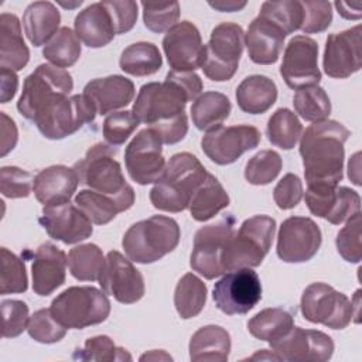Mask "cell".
Returning a JSON list of instances; mask_svg holds the SVG:
<instances>
[{
  "instance_id": "cell-6",
  "label": "cell",
  "mask_w": 362,
  "mask_h": 362,
  "mask_svg": "<svg viewBox=\"0 0 362 362\" xmlns=\"http://www.w3.org/2000/svg\"><path fill=\"white\" fill-rule=\"evenodd\" d=\"M72 89L74 79L66 69L41 64L24 79L17 109L23 117L34 123L51 105L69 96Z\"/></svg>"
},
{
  "instance_id": "cell-19",
  "label": "cell",
  "mask_w": 362,
  "mask_h": 362,
  "mask_svg": "<svg viewBox=\"0 0 362 362\" xmlns=\"http://www.w3.org/2000/svg\"><path fill=\"white\" fill-rule=\"evenodd\" d=\"M270 346L280 361L290 362H325L334 354V341L329 335L301 327H293Z\"/></svg>"
},
{
  "instance_id": "cell-42",
  "label": "cell",
  "mask_w": 362,
  "mask_h": 362,
  "mask_svg": "<svg viewBox=\"0 0 362 362\" xmlns=\"http://www.w3.org/2000/svg\"><path fill=\"white\" fill-rule=\"evenodd\" d=\"M75 205L95 225L109 223L119 212H122V208L115 198L93 189L79 191L75 197Z\"/></svg>"
},
{
  "instance_id": "cell-9",
  "label": "cell",
  "mask_w": 362,
  "mask_h": 362,
  "mask_svg": "<svg viewBox=\"0 0 362 362\" xmlns=\"http://www.w3.org/2000/svg\"><path fill=\"white\" fill-rule=\"evenodd\" d=\"M245 48V31L236 23H221L212 31L204 47L201 69L215 82L229 81L238 71Z\"/></svg>"
},
{
  "instance_id": "cell-23",
  "label": "cell",
  "mask_w": 362,
  "mask_h": 362,
  "mask_svg": "<svg viewBox=\"0 0 362 362\" xmlns=\"http://www.w3.org/2000/svg\"><path fill=\"white\" fill-rule=\"evenodd\" d=\"M38 222L49 238L65 245L79 243L93 233L89 218L71 202L42 206V215Z\"/></svg>"
},
{
  "instance_id": "cell-58",
  "label": "cell",
  "mask_w": 362,
  "mask_h": 362,
  "mask_svg": "<svg viewBox=\"0 0 362 362\" xmlns=\"http://www.w3.org/2000/svg\"><path fill=\"white\" fill-rule=\"evenodd\" d=\"M335 7L338 10V13L346 18V20H358L361 18L362 13H361V7L362 4L358 1V3H354V4H349V3H344V1H335Z\"/></svg>"
},
{
  "instance_id": "cell-49",
  "label": "cell",
  "mask_w": 362,
  "mask_h": 362,
  "mask_svg": "<svg viewBox=\"0 0 362 362\" xmlns=\"http://www.w3.org/2000/svg\"><path fill=\"white\" fill-rule=\"evenodd\" d=\"M139 124L140 122L132 110L113 112L103 120L102 133L107 144L120 146L133 134Z\"/></svg>"
},
{
  "instance_id": "cell-20",
  "label": "cell",
  "mask_w": 362,
  "mask_h": 362,
  "mask_svg": "<svg viewBox=\"0 0 362 362\" xmlns=\"http://www.w3.org/2000/svg\"><path fill=\"white\" fill-rule=\"evenodd\" d=\"M99 286L122 304H133L144 296V279L130 259L120 252L110 250L106 255L103 270L99 276Z\"/></svg>"
},
{
  "instance_id": "cell-59",
  "label": "cell",
  "mask_w": 362,
  "mask_h": 362,
  "mask_svg": "<svg viewBox=\"0 0 362 362\" xmlns=\"http://www.w3.org/2000/svg\"><path fill=\"white\" fill-rule=\"evenodd\" d=\"M212 8L218 10V11H228V13H232V11H239L242 10L245 6H246V1H235V0H219V1H209L208 3Z\"/></svg>"
},
{
  "instance_id": "cell-35",
  "label": "cell",
  "mask_w": 362,
  "mask_h": 362,
  "mask_svg": "<svg viewBox=\"0 0 362 362\" xmlns=\"http://www.w3.org/2000/svg\"><path fill=\"white\" fill-rule=\"evenodd\" d=\"M120 69L133 76H148L160 71L163 57L153 42L139 41L123 49L119 59Z\"/></svg>"
},
{
  "instance_id": "cell-31",
  "label": "cell",
  "mask_w": 362,
  "mask_h": 362,
  "mask_svg": "<svg viewBox=\"0 0 362 362\" xmlns=\"http://www.w3.org/2000/svg\"><path fill=\"white\" fill-rule=\"evenodd\" d=\"M230 335L221 325H205L195 331L189 339V359L225 362L230 354Z\"/></svg>"
},
{
  "instance_id": "cell-36",
  "label": "cell",
  "mask_w": 362,
  "mask_h": 362,
  "mask_svg": "<svg viewBox=\"0 0 362 362\" xmlns=\"http://www.w3.org/2000/svg\"><path fill=\"white\" fill-rule=\"evenodd\" d=\"M294 327V315L280 307L264 308L247 321L249 332L269 344L280 339Z\"/></svg>"
},
{
  "instance_id": "cell-8",
  "label": "cell",
  "mask_w": 362,
  "mask_h": 362,
  "mask_svg": "<svg viewBox=\"0 0 362 362\" xmlns=\"http://www.w3.org/2000/svg\"><path fill=\"white\" fill-rule=\"evenodd\" d=\"M49 310L65 328L82 329L106 321L110 314V301L106 293L96 287L74 286L58 294Z\"/></svg>"
},
{
  "instance_id": "cell-39",
  "label": "cell",
  "mask_w": 362,
  "mask_h": 362,
  "mask_svg": "<svg viewBox=\"0 0 362 362\" xmlns=\"http://www.w3.org/2000/svg\"><path fill=\"white\" fill-rule=\"evenodd\" d=\"M303 124L297 115L287 107L277 109L269 119L266 136L269 141L283 150H291L300 140Z\"/></svg>"
},
{
  "instance_id": "cell-28",
  "label": "cell",
  "mask_w": 362,
  "mask_h": 362,
  "mask_svg": "<svg viewBox=\"0 0 362 362\" xmlns=\"http://www.w3.org/2000/svg\"><path fill=\"white\" fill-rule=\"evenodd\" d=\"M75 34L89 48L107 45L116 35L112 16L103 1L93 3L75 17Z\"/></svg>"
},
{
  "instance_id": "cell-32",
  "label": "cell",
  "mask_w": 362,
  "mask_h": 362,
  "mask_svg": "<svg viewBox=\"0 0 362 362\" xmlns=\"http://www.w3.org/2000/svg\"><path fill=\"white\" fill-rule=\"evenodd\" d=\"M277 100L276 83L264 75L246 76L236 88V102L242 112L262 115Z\"/></svg>"
},
{
  "instance_id": "cell-60",
  "label": "cell",
  "mask_w": 362,
  "mask_h": 362,
  "mask_svg": "<svg viewBox=\"0 0 362 362\" xmlns=\"http://www.w3.org/2000/svg\"><path fill=\"white\" fill-rule=\"evenodd\" d=\"M148 361V359H165V361H173L170 355H167L164 351H151L150 354H144L140 356V361Z\"/></svg>"
},
{
  "instance_id": "cell-18",
  "label": "cell",
  "mask_w": 362,
  "mask_h": 362,
  "mask_svg": "<svg viewBox=\"0 0 362 362\" xmlns=\"http://www.w3.org/2000/svg\"><path fill=\"white\" fill-rule=\"evenodd\" d=\"M280 75L291 89L318 85L321 71L318 68V44L307 35H294L286 45Z\"/></svg>"
},
{
  "instance_id": "cell-27",
  "label": "cell",
  "mask_w": 362,
  "mask_h": 362,
  "mask_svg": "<svg viewBox=\"0 0 362 362\" xmlns=\"http://www.w3.org/2000/svg\"><path fill=\"white\" fill-rule=\"evenodd\" d=\"M79 184L78 174L66 165H51L41 170L33 182V191L44 206L69 202Z\"/></svg>"
},
{
  "instance_id": "cell-3",
  "label": "cell",
  "mask_w": 362,
  "mask_h": 362,
  "mask_svg": "<svg viewBox=\"0 0 362 362\" xmlns=\"http://www.w3.org/2000/svg\"><path fill=\"white\" fill-rule=\"evenodd\" d=\"M208 171L191 153H177L170 157L163 175L150 191V202L164 212H182L206 178Z\"/></svg>"
},
{
  "instance_id": "cell-15",
  "label": "cell",
  "mask_w": 362,
  "mask_h": 362,
  "mask_svg": "<svg viewBox=\"0 0 362 362\" xmlns=\"http://www.w3.org/2000/svg\"><path fill=\"white\" fill-rule=\"evenodd\" d=\"M124 164L130 178L147 185L156 182L165 170L163 143L151 129L140 130L124 150Z\"/></svg>"
},
{
  "instance_id": "cell-53",
  "label": "cell",
  "mask_w": 362,
  "mask_h": 362,
  "mask_svg": "<svg viewBox=\"0 0 362 362\" xmlns=\"http://www.w3.org/2000/svg\"><path fill=\"white\" fill-rule=\"evenodd\" d=\"M3 338L18 337L24 329H27L30 314L28 305L21 300H3Z\"/></svg>"
},
{
  "instance_id": "cell-25",
  "label": "cell",
  "mask_w": 362,
  "mask_h": 362,
  "mask_svg": "<svg viewBox=\"0 0 362 362\" xmlns=\"http://www.w3.org/2000/svg\"><path fill=\"white\" fill-rule=\"evenodd\" d=\"M286 33L270 18L259 14L245 34V45L252 62L259 65L274 64L284 45Z\"/></svg>"
},
{
  "instance_id": "cell-54",
  "label": "cell",
  "mask_w": 362,
  "mask_h": 362,
  "mask_svg": "<svg viewBox=\"0 0 362 362\" xmlns=\"http://www.w3.org/2000/svg\"><path fill=\"white\" fill-rule=\"evenodd\" d=\"M303 198V182L296 174H286L273 189V199L280 209H291Z\"/></svg>"
},
{
  "instance_id": "cell-7",
  "label": "cell",
  "mask_w": 362,
  "mask_h": 362,
  "mask_svg": "<svg viewBox=\"0 0 362 362\" xmlns=\"http://www.w3.org/2000/svg\"><path fill=\"white\" fill-rule=\"evenodd\" d=\"M276 232V221L267 215H255L233 232L223 252L225 272L257 267L269 253Z\"/></svg>"
},
{
  "instance_id": "cell-37",
  "label": "cell",
  "mask_w": 362,
  "mask_h": 362,
  "mask_svg": "<svg viewBox=\"0 0 362 362\" xmlns=\"http://www.w3.org/2000/svg\"><path fill=\"white\" fill-rule=\"evenodd\" d=\"M208 288L195 274L185 273L174 290V305L178 315L184 320L197 317L205 307Z\"/></svg>"
},
{
  "instance_id": "cell-38",
  "label": "cell",
  "mask_w": 362,
  "mask_h": 362,
  "mask_svg": "<svg viewBox=\"0 0 362 362\" xmlns=\"http://www.w3.org/2000/svg\"><path fill=\"white\" fill-rule=\"evenodd\" d=\"M106 257L95 243H83L72 247L68 253V267L71 274L79 281H95L99 279Z\"/></svg>"
},
{
  "instance_id": "cell-30",
  "label": "cell",
  "mask_w": 362,
  "mask_h": 362,
  "mask_svg": "<svg viewBox=\"0 0 362 362\" xmlns=\"http://www.w3.org/2000/svg\"><path fill=\"white\" fill-rule=\"evenodd\" d=\"M59 23V10L51 1H34L23 14L24 33L34 47L47 44L57 34Z\"/></svg>"
},
{
  "instance_id": "cell-2",
  "label": "cell",
  "mask_w": 362,
  "mask_h": 362,
  "mask_svg": "<svg viewBox=\"0 0 362 362\" xmlns=\"http://www.w3.org/2000/svg\"><path fill=\"white\" fill-rule=\"evenodd\" d=\"M202 88L195 72L170 71L164 82H148L140 88L132 112L148 127L171 122L185 113L187 102L195 100Z\"/></svg>"
},
{
  "instance_id": "cell-10",
  "label": "cell",
  "mask_w": 362,
  "mask_h": 362,
  "mask_svg": "<svg viewBox=\"0 0 362 362\" xmlns=\"http://www.w3.org/2000/svg\"><path fill=\"white\" fill-rule=\"evenodd\" d=\"M354 304L344 293L325 283H311L303 291L300 308L304 318L313 324H322L332 329H344L354 317Z\"/></svg>"
},
{
  "instance_id": "cell-16",
  "label": "cell",
  "mask_w": 362,
  "mask_h": 362,
  "mask_svg": "<svg viewBox=\"0 0 362 362\" xmlns=\"http://www.w3.org/2000/svg\"><path fill=\"white\" fill-rule=\"evenodd\" d=\"M322 242L320 226L305 216H290L277 233V256L286 263H304L313 259Z\"/></svg>"
},
{
  "instance_id": "cell-4",
  "label": "cell",
  "mask_w": 362,
  "mask_h": 362,
  "mask_svg": "<svg viewBox=\"0 0 362 362\" xmlns=\"http://www.w3.org/2000/svg\"><path fill=\"white\" fill-rule=\"evenodd\" d=\"M116 150L110 144L96 143L86 151L85 157L75 163L79 184L100 194H106L117 201L122 212L134 204V189L126 182L122 165L115 158Z\"/></svg>"
},
{
  "instance_id": "cell-45",
  "label": "cell",
  "mask_w": 362,
  "mask_h": 362,
  "mask_svg": "<svg viewBox=\"0 0 362 362\" xmlns=\"http://www.w3.org/2000/svg\"><path fill=\"white\" fill-rule=\"evenodd\" d=\"M1 273H0V294L24 293L28 287L25 263L7 247H1Z\"/></svg>"
},
{
  "instance_id": "cell-50",
  "label": "cell",
  "mask_w": 362,
  "mask_h": 362,
  "mask_svg": "<svg viewBox=\"0 0 362 362\" xmlns=\"http://www.w3.org/2000/svg\"><path fill=\"white\" fill-rule=\"evenodd\" d=\"M361 212L346 221V225L338 232L335 245L338 253L349 263H359L362 259L361 253Z\"/></svg>"
},
{
  "instance_id": "cell-12",
  "label": "cell",
  "mask_w": 362,
  "mask_h": 362,
  "mask_svg": "<svg viewBox=\"0 0 362 362\" xmlns=\"http://www.w3.org/2000/svg\"><path fill=\"white\" fill-rule=\"evenodd\" d=\"M212 298L228 315L247 314L262 300L260 279L250 267L230 270L215 283Z\"/></svg>"
},
{
  "instance_id": "cell-13",
  "label": "cell",
  "mask_w": 362,
  "mask_h": 362,
  "mask_svg": "<svg viewBox=\"0 0 362 362\" xmlns=\"http://www.w3.org/2000/svg\"><path fill=\"white\" fill-rule=\"evenodd\" d=\"M95 116L96 110L83 95H72L51 105L34 124L45 139L61 140L92 123Z\"/></svg>"
},
{
  "instance_id": "cell-46",
  "label": "cell",
  "mask_w": 362,
  "mask_h": 362,
  "mask_svg": "<svg viewBox=\"0 0 362 362\" xmlns=\"http://www.w3.org/2000/svg\"><path fill=\"white\" fill-rule=\"evenodd\" d=\"M74 359L79 361H105V362H122L132 361V355L120 346H116L113 339L107 335H96L88 338L82 349H76Z\"/></svg>"
},
{
  "instance_id": "cell-26",
  "label": "cell",
  "mask_w": 362,
  "mask_h": 362,
  "mask_svg": "<svg viewBox=\"0 0 362 362\" xmlns=\"http://www.w3.org/2000/svg\"><path fill=\"white\" fill-rule=\"evenodd\" d=\"M134 83L122 75L96 78L83 88V96L96 110V115H106L127 106L134 98Z\"/></svg>"
},
{
  "instance_id": "cell-17",
  "label": "cell",
  "mask_w": 362,
  "mask_h": 362,
  "mask_svg": "<svg viewBox=\"0 0 362 362\" xmlns=\"http://www.w3.org/2000/svg\"><path fill=\"white\" fill-rule=\"evenodd\" d=\"M305 204L313 215L332 225L344 223L361 212V197L348 187L329 184L307 185Z\"/></svg>"
},
{
  "instance_id": "cell-40",
  "label": "cell",
  "mask_w": 362,
  "mask_h": 362,
  "mask_svg": "<svg viewBox=\"0 0 362 362\" xmlns=\"http://www.w3.org/2000/svg\"><path fill=\"white\" fill-rule=\"evenodd\" d=\"M81 52V40L69 27H61L42 48L44 58L51 62V65L59 68L75 65Z\"/></svg>"
},
{
  "instance_id": "cell-33",
  "label": "cell",
  "mask_w": 362,
  "mask_h": 362,
  "mask_svg": "<svg viewBox=\"0 0 362 362\" xmlns=\"http://www.w3.org/2000/svg\"><path fill=\"white\" fill-rule=\"evenodd\" d=\"M232 110L230 100L226 95L215 90L204 92L191 106L192 123L198 130H214L229 117Z\"/></svg>"
},
{
  "instance_id": "cell-51",
  "label": "cell",
  "mask_w": 362,
  "mask_h": 362,
  "mask_svg": "<svg viewBox=\"0 0 362 362\" xmlns=\"http://www.w3.org/2000/svg\"><path fill=\"white\" fill-rule=\"evenodd\" d=\"M33 174L20 167L0 168V191L6 198H27L33 191Z\"/></svg>"
},
{
  "instance_id": "cell-47",
  "label": "cell",
  "mask_w": 362,
  "mask_h": 362,
  "mask_svg": "<svg viewBox=\"0 0 362 362\" xmlns=\"http://www.w3.org/2000/svg\"><path fill=\"white\" fill-rule=\"evenodd\" d=\"M66 329L64 325H61L52 315L49 308H41L35 311L28 321L27 332L28 335L41 344H55L61 341Z\"/></svg>"
},
{
  "instance_id": "cell-61",
  "label": "cell",
  "mask_w": 362,
  "mask_h": 362,
  "mask_svg": "<svg viewBox=\"0 0 362 362\" xmlns=\"http://www.w3.org/2000/svg\"><path fill=\"white\" fill-rule=\"evenodd\" d=\"M266 351H267V349H262V351L256 352L253 356H250V359H276V361H280V358H279L274 352L266 355Z\"/></svg>"
},
{
  "instance_id": "cell-14",
  "label": "cell",
  "mask_w": 362,
  "mask_h": 362,
  "mask_svg": "<svg viewBox=\"0 0 362 362\" xmlns=\"http://www.w3.org/2000/svg\"><path fill=\"white\" fill-rule=\"evenodd\" d=\"M262 140L260 132L250 124L219 126L206 132L201 140L202 151L218 165L235 163L243 153L253 150Z\"/></svg>"
},
{
  "instance_id": "cell-48",
  "label": "cell",
  "mask_w": 362,
  "mask_h": 362,
  "mask_svg": "<svg viewBox=\"0 0 362 362\" xmlns=\"http://www.w3.org/2000/svg\"><path fill=\"white\" fill-rule=\"evenodd\" d=\"M144 25L153 33L168 31L180 17L178 1L171 3H141Z\"/></svg>"
},
{
  "instance_id": "cell-55",
  "label": "cell",
  "mask_w": 362,
  "mask_h": 362,
  "mask_svg": "<svg viewBox=\"0 0 362 362\" xmlns=\"http://www.w3.org/2000/svg\"><path fill=\"white\" fill-rule=\"evenodd\" d=\"M103 3L112 16L116 34H124L134 27L136 21H137V14H139L136 1L109 0V1H103Z\"/></svg>"
},
{
  "instance_id": "cell-57",
  "label": "cell",
  "mask_w": 362,
  "mask_h": 362,
  "mask_svg": "<svg viewBox=\"0 0 362 362\" xmlns=\"http://www.w3.org/2000/svg\"><path fill=\"white\" fill-rule=\"evenodd\" d=\"M0 78H1V103H7L11 100L17 92L18 88V76L16 71L11 69H0Z\"/></svg>"
},
{
  "instance_id": "cell-11",
  "label": "cell",
  "mask_w": 362,
  "mask_h": 362,
  "mask_svg": "<svg viewBox=\"0 0 362 362\" xmlns=\"http://www.w3.org/2000/svg\"><path fill=\"white\" fill-rule=\"evenodd\" d=\"M235 232V218L225 215L215 223H209L197 230L189 257V266L194 272L206 280H214L225 273L223 252L228 240Z\"/></svg>"
},
{
  "instance_id": "cell-21",
  "label": "cell",
  "mask_w": 362,
  "mask_h": 362,
  "mask_svg": "<svg viewBox=\"0 0 362 362\" xmlns=\"http://www.w3.org/2000/svg\"><path fill=\"white\" fill-rule=\"evenodd\" d=\"M362 66V27L361 24L341 33L329 34L322 57L324 72L337 79H344Z\"/></svg>"
},
{
  "instance_id": "cell-29",
  "label": "cell",
  "mask_w": 362,
  "mask_h": 362,
  "mask_svg": "<svg viewBox=\"0 0 362 362\" xmlns=\"http://www.w3.org/2000/svg\"><path fill=\"white\" fill-rule=\"evenodd\" d=\"M30 61V49L21 34L20 20L16 14L0 16V68L21 71Z\"/></svg>"
},
{
  "instance_id": "cell-41",
  "label": "cell",
  "mask_w": 362,
  "mask_h": 362,
  "mask_svg": "<svg viewBox=\"0 0 362 362\" xmlns=\"http://www.w3.org/2000/svg\"><path fill=\"white\" fill-rule=\"evenodd\" d=\"M296 113L305 122L325 120L331 113V100L324 88L318 85L297 89L293 96Z\"/></svg>"
},
{
  "instance_id": "cell-22",
  "label": "cell",
  "mask_w": 362,
  "mask_h": 362,
  "mask_svg": "<svg viewBox=\"0 0 362 362\" xmlns=\"http://www.w3.org/2000/svg\"><path fill=\"white\" fill-rule=\"evenodd\" d=\"M204 47L199 30L187 20L173 25L163 38V49L171 71L194 72L201 68Z\"/></svg>"
},
{
  "instance_id": "cell-1",
  "label": "cell",
  "mask_w": 362,
  "mask_h": 362,
  "mask_svg": "<svg viewBox=\"0 0 362 362\" xmlns=\"http://www.w3.org/2000/svg\"><path fill=\"white\" fill-rule=\"evenodd\" d=\"M351 132L337 120H320L310 124L301 134L300 156L307 185H338L344 174V144Z\"/></svg>"
},
{
  "instance_id": "cell-43",
  "label": "cell",
  "mask_w": 362,
  "mask_h": 362,
  "mask_svg": "<svg viewBox=\"0 0 362 362\" xmlns=\"http://www.w3.org/2000/svg\"><path fill=\"white\" fill-rule=\"evenodd\" d=\"M283 167L280 154L274 150L256 153L245 165V178L252 185H266L277 178Z\"/></svg>"
},
{
  "instance_id": "cell-24",
  "label": "cell",
  "mask_w": 362,
  "mask_h": 362,
  "mask_svg": "<svg viewBox=\"0 0 362 362\" xmlns=\"http://www.w3.org/2000/svg\"><path fill=\"white\" fill-rule=\"evenodd\" d=\"M31 257L33 290L35 294L47 297L65 283L66 255L55 245L45 242L35 249Z\"/></svg>"
},
{
  "instance_id": "cell-56",
  "label": "cell",
  "mask_w": 362,
  "mask_h": 362,
  "mask_svg": "<svg viewBox=\"0 0 362 362\" xmlns=\"http://www.w3.org/2000/svg\"><path fill=\"white\" fill-rule=\"evenodd\" d=\"M0 117H1V151H0V156L4 157L16 147L17 139H18V132H17V126H16L14 120L10 119L4 112H0Z\"/></svg>"
},
{
  "instance_id": "cell-5",
  "label": "cell",
  "mask_w": 362,
  "mask_h": 362,
  "mask_svg": "<svg viewBox=\"0 0 362 362\" xmlns=\"http://www.w3.org/2000/svg\"><path fill=\"white\" fill-rule=\"evenodd\" d=\"M181 238L175 219L165 215H153L133 223L122 239L126 256L136 263L148 264L173 252Z\"/></svg>"
},
{
  "instance_id": "cell-44",
  "label": "cell",
  "mask_w": 362,
  "mask_h": 362,
  "mask_svg": "<svg viewBox=\"0 0 362 362\" xmlns=\"http://www.w3.org/2000/svg\"><path fill=\"white\" fill-rule=\"evenodd\" d=\"M259 14L270 18L283 28L286 34L300 30L303 23V4L297 0L264 1Z\"/></svg>"
},
{
  "instance_id": "cell-52",
  "label": "cell",
  "mask_w": 362,
  "mask_h": 362,
  "mask_svg": "<svg viewBox=\"0 0 362 362\" xmlns=\"http://www.w3.org/2000/svg\"><path fill=\"white\" fill-rule=\"evenodd\" d=\"M303 23L300 30L305 34L322 33L332 21V6L329 1H301Z\"/></svg>"
},
{
  "instance_id": "cell-34",
  "label": "cell",
  "mask_w": 362,
  "mask_h": 362,
  "mask_svg": "<svg viewBox=\"0 0 362 362\" xmlns=\"http://www.w3.org/2000/svg\"><path fill=\"white\" fill-rule=\"evenodd\" d=\"M229 205V195L218 181V178L208 173L204 182L198 187L189 202V212L192 219L206 222L218 212Z\"/></svg>"
}]
</instances>
